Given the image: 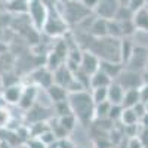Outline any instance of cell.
<instances>
[{
    "instance_id": "obj_27",
    "label": "cell",
    "mask_w": 148,
    "mask_h": 148,
    "mask_svg": "<svg viewBox=\"0 0 148 148\" xmlns=\"http://www.w3.org/2000/svg\"><path fill=\"white\" fill-rule=\"evenodd\" d=\"M133 15H135V12H133L127 5H120V8H119V10H117V14H116L114 19H117V21L133 19Z\"/></svg>"
},
{
    "instance_id": "obj_1",
    "label": "cell",
    "mask_w": 148,
    "mask_h": 148,
    "mask_svg": "<svg viewBox=\"0 0 148 148\" xmlns=\"http://www.w3.org/2000/svg\"><path fill=\"white\" fill-rule=\"evenodd\" d=\"M67 99L70 102L73 114L77 117L80 125H92V121L95 120V102L92 99V95L86 90H80L68 93Z\"/></svg>"
},
{
    "instance_id": "obj_36",
    "label": "cell",
    "mask_w": 148,
    "mask_h": 148,
    "mask_svg": "<svg viewBox=\"0 0 148 148\" xmlns=\"http://www.w3.org/2000/svg\"><path fill=\"white\" fill-rule=\"evenodd\" d=\"M138 138L141 139L144 148H148V127H145V126L141 125V129H139V133H138Z\"/></svg>"
},
{
    "instance_id": "obj_43",
    "label": "cell",
    "mask_w": 148,
    "mask_h": 148,
    "mask_svg": "<svg viewBox=\"0 0 148 148\" xmlns=\"http://www.w3.org/2000/svg\"><path fill=\"white\" fill-rule=\"evenodd\" d=\"M80 2L88 8V9H90L92 12H93V9L98 6V3H99V0H80Z\"/></svg>"
},
{
    "instance_id": "obj_22",
    "label": "cell",
    "mask_w": 148,
    "mask_h": 148,
    "mask_svg": "<svg viewBox=\"0 0 148 148\" xmlns=\"http://www.w3.org/2000/svg\"><path fill=\"white\" fill-rule=\"evenodd\" d=\"M133 47H135V45H133L130 40H127V39H121L120 58H121V64H123V65H125L127 61H129V58H130V55H132V52H133Z\"/></svg>"
},
{
    "instance_id": "obj_34",
    "label": "cell",
    "mask_w": 148,
    "mask_h": 148,
    "mask_svg": "<svg viewBox=\"0 0 148 148\" xmlns=\"http://www.w3.org/2000/svg\"><path fill=\"white\" fill-rule=\"evenodd\" d=\"M121 111H123V105H119V104H111V108H110V113H108V119L111 121H120V117H121Z\"/></svg>"
},
{
    "instance_id": "obj_8",
    "label": "cell",
    "mask_w": 148,
    "mask_h": 148,
    "mask_svg": "<svg viewBox=\"0 0 148 148\" xmlns=\"http://www.w3.org/2000/svg\"><path fill=\"white\" fill-rule=\"evenodd\" d=\"M120 5L119 0H99L98 6L93 9V14L104 19H114Z\"/></svg>"
},
{
    "instance_id": "obj_4",
    "label": "cell",
    "mask_w": 148,
    "mask_h": 148,
    "mask_svg": "<svg viewBox=\"0 0 148 148\" xmlns=\"http://www.w3.org/2000/svg\"><path fill=\"white\" fill-rule=\"evenodd\" d=\"M36 30H43L49 16V8L45 0H28V12Z\"/></svg>"
},
{
    "instance_id": "obj_9",
    "label": "cell",
    "mask_w": 148,
    "mask_h": 148,
    "mask_svg": "<svg viewBox=\"0 0 148 148\" xmlns=\"http://www.w3.org/2000/svg\"><path fill=\"white\" fill-rule=\"evenodd\" d=\"M37 95H39V86L31 83L24 86L22 89V95H21V99L18 102V107L24 111H28L37 101Z\"/></svg>"
},
{
    "instance_id": "obj_23",
    "label": "cell",
    "mask_w": 148,
    "mask_h": 148,
    "mask_svg": "<svg viewBox=\"0 0 148 148\" xmlns=\"http://www.w3.org/2000/svg\"><path fill=\"white\" fill-rule=\"evenodd\" d=\"M64 56L62 55H59L58 52H51L47 55V59H46V67L51 70V71H55L56 68H59L61 65L64 64Z\"/></svg>"
},
{
    "instance_id": "obj_6",
    "label": "cell",
    "mask_w": 148,
    "mask_h": 148,
    "mask_svg": "<svg viewBox=\"0 0 148 148\" xmlns=\"http://www.w3.org/2000/svg\"><path fill=\"white\" fill-rule=\"evenodd\" d=\"M123 89H139L144 84V79L142 74L139 71H133L129 68H123V71L117 76V79H114Z\"/></svg>"
},
{
    "instance_id": "obj_32",
    "label": "cell",
    "mask_w": 148,
    "mask_h": 148,
    "mask_svg": "<svg viewBox=\"0 0 148 148\" xmlns=\"http://www.w3.org/2000/svg\"><path fill=\"white\" fill-rule=\"evenodd\" d=\"M53 110L56 111L58 117H59V116H64V114H68V113H73L68 99H65V101H59V102L53 104Z\"/></svg>"
},
{
    "instance_id": "obj_3",
    "label": "cell",
    "mask_w": 148,
    "mask_h": 148,
    "mask_svg": "<svg viewBox=\"0 0 148 148\" xmlns=\"http://www.w3.org/2000/svg\"><path fill=\"white\" fill-rule=\"evenodd\" d=\"M61 9L56 8V10L59 12L62 18L65 19V22L68 25H77V24L84 19L86 16H89L92 14V10L88 9L82 2H71V0H67L65 3H61Z\"/></svg>"
},
{
    "instance_id": "obj_17",
    "label": "cell",
    "mask_w": 148,
    "mask_h": 148,
    "mask_svg": "<svg viewBox=\"0 0 148 148\" xmlns=\"http://www.w3.org/2000/svg\"><path fill=\"white\" fill-rule=\"evenodd\" d=\"M123 96H125V89H123L116 80H113V82H111V84L108 86V101L111 104L121 105Z\"/></svg>"
},
{
    "instance_id": "obj_33",
    "label": "cell",
    "mask_w": 148,
    "mask_h": 148,
    "mask_svg": "<svg viewBox=\"0 0 148 148\" xmlns=\"http://www.w3.org/2000/svg\"><path fill=\"white\" fill-rule=\"evenodd\" d=\"M10 111L5 107V104L0 105V129H6L10 121Z\"/></svg>"
},
{
    "instance_id": "obj_29",
    "label": "cell",
    "mask_w": 148,
    "mask_h": 148,
    "mask_svg": "<svg viewBox=\"0 0 148 148\" xmlns=\"http://www.w3.org/2000/svg\"><path fill=\"white\" fill-rule=\"evenodd\" d=\"M93 145H95V148H113V144H111V141H110L108 133L95 136L93 138Z\"/></svg>"
},
{
    "instance_id": "obj_18",
    "label": "cell",
    "mask_w": 148,
    "mask_h": 148,
    "mask_svg": "<svg viewBox=\"0 0 148 148\" xmlns=\"http://www.w3.org/2000/svg\"><path fill=\"white\" fill-rule=\"evenodd\" d=\"M99 68L107 73L108 76L111 79H117V76L123 71V68H125V65H123L121 62H113V61H101V64H99Z\"/></svg>"
},
{
    "instance_id": "obj_12",
    "label": "cell",
    "mask_w": 148,
    "mask_h": 148,
    "mask_svg": "<svg viewBox=\"0 0 148 148\" xmlns=\"http://www.w3.org/2000/svg\"><path fill=\"white\" fill-rule=\"evenodd\" d=\"M22 89H24V86L21 83L3 88V95H2L3 101L6 104H16L18 105V102L21 99V95H22Z\"/></svg>"
},
{
    "instance_id": "obj_24",
    "label": "cell",
    "mask_w": 148,
    "mask_h": 148,
    "mask_svg": "<svg viewBox=\"0 0 148 148\" xmlns=\"http://www.w3.org/2000/svg\"><path fill=\"white\" fill-rule=\"evenodd\" d=\"M8 9L10 12H28V0H9L8 2Z\"/></svg>"
},
{
    "instance_id": "obj_41",
    "label": "cell",
    "mask_w": 148,
    "mask_h": 148,
    "mask_svg": "<svg viewBox=\"0 0 148 148\" xmlns=\"http://www.w3.org/2000/svg\"><path fill=\"white\" fill-rule=\"evenodd\" d=\"M139 96H141V101L148 104V82L144 83L141 88H139Z\"/></svg>"
},
{
    "instance_id": "obj_35",
    "label": "cell",
    "mask_w": 148,
    "mask_h": 148,
    "mask_svg": "<svg viewBox=\"0 0 148 148\" xmlns=\"http://www.w3.org/2000/svg\"><path fill=\"white\" fill-rule=\"evenodd\" d=\"M49 127L52 129V132L55 133V136H56V139H62V138H67L68 136V132L59 125V121H58V119L55 120V125H49Z\"/></svg>"
},
{
    "instance_id": "obj_28",
    "label": "cell",
    "mask_w": 148,
    "mask_h": 148,
    "mask_svg": "<svg viewBox=\"0 0 148 148\" xmlns=\"http://www.w3.org/2000/svg\"><path fill=\"white\" fill-rule=\"evenodd\" d=\"M90 95H92V99L95 104L108 101V88H93Z\"/></svg>"
},
{
    "instance_id": "obj_42",
    "label": "cell",
    "mask_w": 148,
    "mask_h": 148,
    "mask_svg": "<svg viewBox=\"0 0 148 148\" xmlns=\"http://www.w3.org/2000/svg\"><path fill=\"white\" fill-rule=\"evenodd\" d=\"M58 148H76V145H74L67 136V138H62V139H58Z\"/></svg>"
},
{
    "instance_id": "obj_47",
    "label": "cell",
    "mask_w": 148,
    "mask_h": 148,
    "mask_svg": "<svg viewBox=\"0 0 148 148\" xmlns=\"http://www.w3.org/2000/svg\"><path fill=\"white\" fill-rule=\"evenodd\" d=\"M71 2H80V0H71Z\"/></svg>"
},
{
    "instance_id": "obj_48",
    "label": "cell",
    "mask_w": 148,
    "mask_h": 148,
    "mask_svg": "<svg viewBox=\"0 0 148 148\" xmlns=\"http://www.w3.org/2000/svg\"><path fill=\"white\" fill-rule=\"evenodd\" d=\"M0 88H2V80H0Z\"/></svg>"
},
{
    "instance_id": "obj_21",
    "label": "cell",
    "mask_w": 148,
    "mask_h": 148,
    "mask_svg": "<svg viewBox=\"0 0 148 148\" xmlns=\"http://www.w3.org/2000/svg\"><path fill=\"white\" fill-rule=\"evenodd\" d=\"M120 123L123 126H127V125H136L139 123V117L136 116L133 108H125L123 107L121 111V117H120Z\"/></svg>"
},
{
    "instance_id": "obj_25",
    "label": "cell",
    "mask_w": 148,
    "mask_h": 148,
    "mask_svg": "<svg viewBox=\"0 0 148 148\" xmlns=\"http://www.w3.org/2000/svg\"><path fill=\"white\" fill-rule=\"evenodd\" d=\"M108 36L116 37V39H123L121 24L117 19H108Z\"/></svg>"
},
{
    "instance_id": "obj_14",
    "label": "cell",
    "mask_w": 148,
    "mask_h": 148,
    "mask_svg": "<svg viewBox=\"0 0 148 148\" xmlns=\"http://www.w3.org/2000/svg\"><path fill=\"white\" fill-rule=\"evenodd\" d=\"M90 36H93L95 39H99V37H105L108 36V19L99 18V16H95L90 30H89Z\"/></svg>"
},
{
    "instance_id": "obj_16",
    "label": "cell",
    "mask_w": 148,
    "mask_h": 148,
    "mask_svg": "<svg viewBox=\"0 0 148 148\" xmlns=\"http://www.w3.org/2000/svg\"><path fill=\"white\" fill-rule=\"evenodd\" d=\"M133 22L136 25V30L148 33V5L138 9L133 15Z\"/></svg>"
},
{
    "instance_id": "obj_11",
    "label": "cell",
    "mask_w": 148,
    "mask_h": 148,
    "mask_svg": "<svg viewBox=\"0 0 148 148\" xmlns=\"http://www.w3.org/2000/svg\"><path fill=\"white\" fill-rule=\"evenodd\" d=\"M33 83L37 86H42L43 89H47L51 84H53V71H51L46 65L42 68H37L31 73Z\"/></svg>"
},
{
    "instance_id": "obj_37",
    "label": "cell",
    "mask_w": 148,
    "mask_h": 148,
    "mask_svg": "<svg viewBox=\"0 0 148 148\" xmlns=\"http://www.w3.org/2000/svg\"><path fill=\"white\" fill-rule=\"evenodd\" d=\"M133 110H135V113H136V116L139 117V120H141V117L147 113V111H148V108H147V104L145 102H142V101H139L136 105H135V107H132Z\"/></svg>"
},
{
    "instance_id": "obj_26",
    "label": "cell",
    "mask_w": 148,
    "mask_h": 148,
    "mask_svg": "<svg viewBox=\"0 0 148 148\" xmlns=\"http://www.w3.org/2000/svg\"><path fill=\"white\" fill-rule=\"evenodd\" d=\"M110 108H111V102L110 101L95 104V119H108Z\"/></svg>"
},
{
    "instance_id": "obj_46",
    "label": "cell",
    "mask_w": 148,
    "mask_h": 148,
    "mask_svg": "<svg viewBox=\"0 0 148 148\" xmlns=\"http://www.w3.org/2000/svg\"><path fill=\"white\" fill-rule=\"evenodd\" d=\"M145 73H148V62H147V67H145V70H144Z\"/></svg>"
},
{
    "instance_id": "obj_40",
    "label": "cell",
    "mask_w": 148,
    "mask_h": 148,
    "mask_svg": "<svg viewBox=\"0 0 148 148\" xmlns=\"http://www.w3.org/2000/svg\"><path fill=\"white\" fill-rule=\"evenodd\" d=\"M127 148H144V145L138 136H132L127 138Z\"/></svg>"
},
{
    "instance_id": "obj_2",
    "label": "cell",
    "mask_w": 148,
    "mask_h": 148,
    "mask_svg": "<svg viewBox=\"0 0 148 148\" xmlns=\"http://www.w3.org/2000/svg\"><path fill=\"white\" fill-rule=\"evenodd\" d=\"M120 46H121V39L105 36V37H99V39H93L88 51L93 52L101 61L121 62Z\"/></svg>"
},
{
    "instance_id": "obj_5",
    "label": "cell",
    "mask_w": 148,
    "mask_h": 148,
    "mask_svg": "<svg viewBox=\"0 0 148 148\" xmlns=\"http://www.w3.org/2000/svg\"><path fill=\"white\" fill-rule=\"evenodd\" d=\"M43 30L49 34V36H53V37H58V36H62L67 30H68V24L65 22V19L62 18V15L56 10V8L49 9V16L46 19V24Z\"/></svg>"
},
{
    "instance_id": "obj_20",
    "label": "cell",
    "mask_w": 148,
    "mask_h": 148,
    "mask_svg": "<svg viewBox=\"0 0 148 148\" xmlns=\"http://www.w3.org/2000/svg\"><path fill=\"white\" fill-rule=\"evenodd\" d=\"M58 121H59V125L62 126L68 133H71L74 129H76V125L79 123L77 117L74 116L73 113H68V114H64V116H59V117H58Z\"/></svg>"
},
{
    "instance_id": "obj_30",
    "label": "cell",
    "mask_w": 148,
    "mask_h": 148,
    "mask_svg": "<svg viewBox=\"0 0 148 148\" xmlns=\"http://www.w3.org/2000/svg\"><path fill=\"white\" fill-rule=\"evenodd\" d=\"M121 24V31L123 37H130L135 31H136V25H135L133 19H126V21H120Z\"/></svg>"
},
{
    "instance_id": "obj_13",
    "label": "cell",
    "mask_w": 148,
    "mask_h": 148,
    "mask_svg": "<svg viewBox=\"0 0 148 148\" xmlns=\"http://www.w3.org/2000/svg\"><path fill=\"white\" fill-rule=\"evenodd\" d=\"M46 93L49 96V99H51L52 104H56L59 101H65L67 98H68V90L64 88V86H61V84H51L49 88L46 89Z\"/></svg>"
},
{
    "instance_id": "obj_49",
    "label": "cell",
    "mask_w": 148,
    "mask_h": 148,
    "mask_svg": "<svg viewBox=\"0 0 148 148\" xmlns=\"http://www.w3.org/2000/svg\"><path fill=\"white\" fill-rule=\"evenodd\" d=\"M79 148H84V147H79Z\"/></svg>"
},
{
    "instance_id": "obj_45",
    "label": "cell",
    "mask_w": 148,
    "mask_h": 148,
    "mask_svg": "<svg viewBox=\"0 0 148 148\" xmlns=\"http://www.w3.org/2000/svg\"><path fill=\"white\" fill-rule=\"evenodd\" d=\"M119 2H120L121 5H127V2H129V0H119Z\"/></svg>"
},
{
    "instance_id": "obj_52",
    "label": "cell",
    "mask_w": 148,
    "mask_h": 148,
    "mask_svg": "<svg viewBox=\"0 0 148 148\" xmlns=\"http://www.w3.org/2000/svg\"><path fill=\"white\" fill-rule=\"evenodd\" d=\"M113 148H116V147H113Z\"/></svg>"
},
{
    "instance_id": "obj_51",
    "label": "cell",
    "mask_w": 148,
    "mask_h": 148,
    "mask_svg": "<svg viewBox=\"0 0 148 148\" xmlns=\"http://www.w3.org/2000/svg\"><path fill=\"white\" fill-rule=\"evenodd\" d=\"M147 108H148V104H147Z\"/></svg>"
},
{
    "instance_id": "obj_10",
    "label": "cell",
    "mask_w": 148,
    "mask_h": 148,
    "mask_svg": "<svg viewBox=\"0 0 148 148\" xmlns=\"http://www.w3.org/2000/svg\"><path fill=\"white\" fill-rule=\"evenodd\" d=\"M99 64H101V59L98 58L93 52L83 51L82 59H80V65H79L82 71H84L86 74H89V76H92L96 70H99Z\"/></svg>"
},
{
    "instance_id": "obj_39",
    "label": "cell",
    "mask_w": 148,
    "mask_h": 148,
    "mask_svg": "<svg viewBox=\"0 0 148 148\" xmlns=\"http://www.w3.org/2000/svg\"><path fill=\"white\" fill-rule=\"evenodd\" d=\"M27 145H28L30 148H46V145L40 141V138H39V136L30 138V139L27 141Z\"/></svg>"
},
{
    "instance_id": "obj_15",
    "label": "cell",
    "mask_w": 148,
    "mask_h": 148,
    "mask_svg": "<svg viewBox=\"0 0 148 148\" xmlns=\"http://www.w3.org/2000/svg\"><path fill=\"white\" fill-rule=\"evenodd\" d=\"M111 82H113V79L99 68L90 76V89H93V88H108L111 84Z\"/></svg>"
},
{
    "instance_id": "obj_50",
    "label": "cell",
    "mask_w": 148,
    "mask_h": 148,
    "mask_svg": "<svg viewBox=\"0 0 148 148\" xmlns=\"http://www.w3.org/2000/svg\"><path fill=\"white\" fill-rule=\"evenodd\" d=\"M147 5H148V0H147Z\"/></svg>"
},
{
    "instance_id": "obj_19",
    "label": "cell",
    "mask_w": 148,
    "mask_h": 148,
    "mask_svg": "<svg viewBox=\"0 0 148 148\" xmlns=\"http://www.w3.org/2000/svg\"><path fill=\"white\" fill-rule=\"evenodd\" d=\"M139 101H141L139 89H127V90H125V96H123L121 105L125 108H132V107L136 105Z\"/></svg>"
},
{
    "instance_id": "obj_38",
    "label": "cell",
    "mask_w": 148,
    "mask_h": 148,
    "mask_svg": "<svg viewBox=\"0 0 148 148\" xmlns=\"http://www.w3.org/2000/svg\"><path fill=\"white\" fill-rule=\"evenodd\" d=\"M147 5V0H129L127 2V6L133 10V12H136L138 9H141L142 6Z\"/></svg>"
},
{
    "instance_id": "obj_31",
    "label": "cell",
    "mask_w": 148,
    "mask_h": 148,
    "mask_svg": "<svg viewBox=\"0 0 148 148\" xmlns=\"http://www.w3.org/2000/svg\"><path fill=\"white\" fill-rule=\"evenodd\" d=\"M39 138H40V141L46 145V148H47L49 145H52L55 141H58V139H56V136H55V133L52 132V129H51V127L46 129V130H43V132L39 135Z\"/></svg>"
},
{
    "instance_id": "obj_44",
    "label": "cell",
    "mask_w": 148,
    "mask_h": 148,
    "mask_svg": "<svg viewBox=\"0 0 148 148\" xmlns=\"http://www.w3.org/2000/svg\"><path fill=\"white\" fill-rule=\"evenodd\" d=\"M139 123H141V125L142 126H145V127H148V111H147V113L141 117V120H139Z\"/></svg>"
},
{
    "instance_id": "obj_7",
    "label": "cell",
    "mask_w": 148,
    "mask_h": 148,
    "mask_svg": "<svg viewBox=\"0 0 148 148\" xmlns=\"http://www.w3.org/2000/svg\"><path fill=\"white\" fill-rule=\"evenodd\" d=\"M148 62V49L144 46H135L133 52L129 58V61L125 64L126 68L133 70V71H144Z\"/></svg>"
}]
</instances>
